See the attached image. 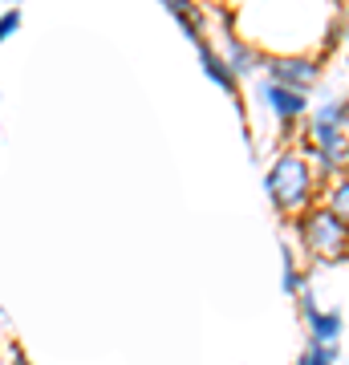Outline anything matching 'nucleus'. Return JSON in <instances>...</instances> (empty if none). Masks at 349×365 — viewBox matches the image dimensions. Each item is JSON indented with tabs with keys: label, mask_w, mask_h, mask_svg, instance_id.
Listing matches in <instances>:
<instances>
[{
	"label": "nucleus",
	"mask_w": 349,
	"mask_h": 365,
	"mask_svg": "<svg viewBox=\"0 0 349 365\" xmlns=\"http://www.w3.org/2000/svg\"><path fill=\"white\" fill-rule=\"evenodd\" d=\"M264 191H268L272 207L280 215H297V211L309 207L313 191H317V175H313L309 158L297 155V150H285V155L272 158L268 175H264Z\"/></svg>",
	"instance_id": "nucleus-1"
},
{
	"label": "nucleus",
	"mask_w": 349,
	"mask_h": 365,
	"mask_svg": "<svg viewBox=\"0 0 349 365\" xmlns=\"http://www.w3.org/2000/svg\"><path fill=\"white\" fill-rule=\"evenodd\" d=\"M297 244L317 264H341L349 260V223L329 207H305L297 211Z\"/></svg>",
	"instance_id": "nucleus-2"
},
{
	"label": "nucleus",
	"mask_w": 349,
	"mask_h": 365,
	"mask_svg": "<svg viewBox=\"0 0 349 365\" xmlns=\"http://www.w3.org/2000/svg\"><path fill=\"white\" fill-rule=\"evenodd\" d=\"M264 78L276 81V86H288L297 93H309L317 81H321V66L305 57V53H264Z\"/></svg>",
	"instance_id": "nucleus-3"
},
{
	"label": "nucleus",
	"mask_w": 349,
	"mask_h": 365,
	"mask_svg": "<svg viewBox=\"0 0 349 365\" xmlns=\"http://www.w3.org/2000/svg\"><path fill=\"white\" fill-rule=\"evenodd\" d=\"M252 90H256V98L272 110V118H276L280 126H297L300 118L309 114V93H297V90H288V86H276V81H268V78H260Z\"/></svg>",
	"instance_id": "nucleus-4"
},
{
	"label": "nucleus",
	"mask_w": 349,
	"mask_h": 365,
	"mask_svg": "<svg viewBox=\"0 0 349 365\" xmlns=\"http://www.w3.org/2000/svg\"><path fill=\"white\" fill-rule=\"evenodd\" d=\"M195 57H199V69H203L207 78L216 81V86H220L223 93H240V81H236V73L232 69H228V61H223V53L216 49V45H211V41H199V45H195Z\"/></svg>",
	"instance_id": "nucleus-5"
},
{
	"label": "nucleus",
	"mask_w": 349,
	"mask_h": 365,
	"mask_svg": "<svg viewBox=\"0 0 349 365\" xmlns=\"http://www.w3.org/2000/svg\"><path fill=\"white\" fill-rule=\"evenodd\" d=\"M223 61H228V69L236 73V81L240 78H256L260 66H264V53H256V45H248V41L240 37H228V45H223Z\"/></svg>",
	"instance_id": "nucleus-6"
},
{
	"label": "nucleus",
	"mask_w": 349,
	"mask_h": 365,
	"mask_svg": "<svg viewBox=\"0 0 349 365\" xmlns=\"http://www.w3.org/2000/svg\"><path fill=\"white\" fill-rule=\"evenodd\" d=\"M309 325V333H313V341H321V345H333L337 337H341V329H345V317L341 313H317V317H309L305 321Z\"/></svg>",
	"instance_id": "nucleus-7"
},
{
	"label": "nucleus",
	"mask_w": 349,
	"mask_h": 365,
	"mask_svg": "<svg viewBox=\"0 0 349 365\" xmlns=\"http://www.w3.org/2000/svg\"><path fill=\"white\" fill-rule=\"evenodd\" d=\"M325 207H329L333 215H341V220L349 223V170H345V175H337V179L329 182V195H325Z\"/></svg>",
	"instance_id": "nucleus-8"
},
{
	"label": "nucleus",
	"mask_w": 349,
	"mask_h": 365,
	"mask_svg": "<svg viewBox=\"0 0 349 365\" xmlns=\"http://www.w3.org/2000/svg\"><path fill=\"white\" fill-rule=\"evenodd\" d=\"M297 365H337V345H321V341H313L309 349L297 357Z\"/></svg>",
	"instance_id": "nucleus-9"
},
{
	"label": "nucleus",
	"mask_w": 349,
	"mask_h": 365,
	"mask_svg": "<svg viewBox=\"0 0 349 365\" xmlns=\"http://www.w3.org/2000/svg\"><path fill=\"white\" fill-rule=\"evenodd\" d=\"M305 284H309V280H305V272H300L297 260H293V248L285 244V292H293V297H297Z\"/></svg>",
	"instance_id": "nucleus-10"
},
{
	"label": "nucleus",
	"mask_w": 349,
	"mask_h": 365,
	"mask_svg": "<svg viewBox=\"0 0 349 365\" xmlns=\"http://www.w3.org/2000/svg\"><path fill=\"white\" fill-rule=\"evenodd\" d=\"M21 21H25L21 9H4V13H0V45H4V41H13L16 33H21Z\"/></svg>",
	"instance_id": "nucleus-11"
},
{
	"label": "nucleus",
	"mask_w": 349,
	"mask_h": 365,
	"mask_svg": "<svg viewBox=\"0 0 349 365\" xmlns=\"http://www.w3.org/2000/svg\"><path fill=\"white\" fill-rule=\"evenodd\" d=\"M158 4H163V9L175 16V21H183V16H195V13H199V9H195V0H158Z\"/></svg>",
	"instance_id": "nucleus-12"
},
{
	"label": "nucleus",
	"mask_w": 349,
	"mask_h": 365,
	"mask_svg": "<svg viewBox=\"0 0 349 365\" xmlns=\"http://www.w3.org/2000/svg\"><path fill=\"white\" fill-rule=\"evenodd\" d=\"M297 300H300V317H305V321H309V317H317V313H321V304H317V292H313L309 284H305V288H300V292H297Z\"/></svg>",
	"instance_id": "nucleus-13"
},
{
	"label": "nucleus",
	"mask_w": 349,
	"mask_h": 365,
	"mask_svg": "<svg viewBox=\"0 0 349 365\" xmlns=\"http://www.w3.org/2000/svg\"><path fill=\"white\" fill-rule=\"evenodd\" d=\"M4 365H33L21 345H4Z\"/></svg>",
	"instance_id": "nucleus-14"
},
{
	"label": "nucleus",
	"mask_w": 349,
	"mask_h": 365,
	"mask_svg": "<svg viewBox=\"0 0 349 365\" xmlns=\"http://www.w3.org/2000/svg\"><path fill=\"white\" fill-rule=\"evenodd\" d=\"M341 29H345V45H349V9H345V21H341Z\"/></svg>",
	"instance_id": "nucleus-15"
},
{
	"label": "nucleus",
	"mask_w": 349,
	"mask_h": 365,
	"mask_svg": "<svg viewBox=\"0 0 349 365\" xmlns=\"http://www.w3.org/2000/svg\"><path fill=\"white\" fill-rule=\"evenodd\" d=\"M21 4H25V0H4V9H21Z\"/></svg>",
	"instance_id": "nucleus-16"
},
{
	"label": "nucleus",
	"mask_w": 349,
	"mask_h": 365,
	"mask_svg": "<svg viewBox=\"0 0 349 365\" xmlns=\"http://www.w3.org/2000/svg\"><path fill=\"white\" fill-rule=\"evenodd\" d=\"M341 170H349V143H345V158H341Z\"/></svg>",
	"instance_id": "nucleus-17"
},
{
	"label": "nucleus",
	"mask_w": 349,
	"mask_h": 365,
	"mask_svg": "<svg viewBox=\"0 0 349 365\" xmlns=\"http://www.w3.org/2000/svg\"><path fill=\"white\" fill-rule=\"evenodd\" d=\"M0 365H4V341H0Z\"/></svg>",
	"instance_id": "nucleus-18"
}]
</instances>
